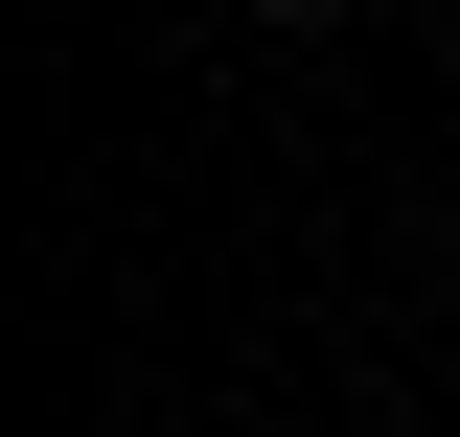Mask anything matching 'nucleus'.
<instances>
[{
  "mask_svg": "<svg viewBox=\"0 0 460 437\" xmlns=\"http://www.w3.org/2000/svg\"><path fill=\"white\" fill-rule=\"evenodd\" d=\"M277 23H345V0H277Z\"/></svg>",
  "mask_w": 460,
  "mask_h": 437,
  "instance_id": "f257e3e1",
  "label": "nucleus"
}]
</instances>
